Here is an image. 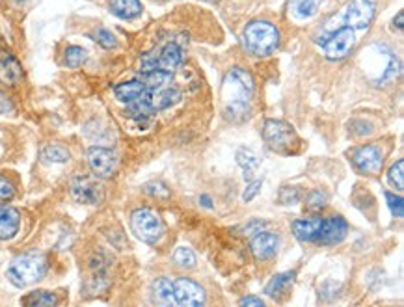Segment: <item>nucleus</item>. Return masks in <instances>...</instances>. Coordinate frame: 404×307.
I'll list each match as a JSON object with an SVG mask.
<instances>
[{
  "instance_id": "1",
  "label": "nucleus",
  "mask_w": 404,
  "mask_h": 307,
  "mask_svg": "<svg viewBox=\"0 0 404 307\" xmlns=\"http://www.w3.org/2000/svg\"><path fill=\"white\" fill-rule=\"evenodd\" d=\"M254 95V76L243 67H231L222 82L224 117L231 123H243L250 117V99Z\"/></svg>"
},
{
  "instance_id": "2",
  "label": "nucleus",
  "mask_w": 404,
  "mask_h": 307,
  "mask_svg": "<svg viewBox=\"0 0 404 307\" xmlns=\"http://www.w3.org/2000/svg\"><path fill=\"white\" fill-rule=\"evenodd\" d=\"M181 93L175 84H166L161 88H145L144 95L133 103H129V116L134 117L136 122H147L153 117V114L161 110H166L168 106L175 105L179 101Z\"/></svg>"
},
{
  "instance_id": "3",
  "label": "nucleus",
  "mask_w": 404,
  "mask_h": 307,
  "mask_svg": "<svg viewBox=\"0 0 404 307\" xmlns=\"http://www.w3.org/2000/svg\"><path fill=\"white\" fill-rule=\"evenodd\" d=\"M47 272V259L41 254L19 255L8 268V279L15 287L24 289L30 285L38 283Z\"/></svg>"
},
{
  "instance_id": "4",
  "label": "nucleus",
  "mask_w": 404,
  "mask_h": 307,
  "mask_svg": "<svg viewBox=\"0 0 404 307\" xmlns=\"http://www.w3.org/2000/svg\"><path fill=\"white\" fill-rule=\"evenodd\" d=\"M244 45L254 56H270L280 45V32L266 21H254L244 28Z\"/></svg>"
},
{
  "instance_id": "5",
  "label": "nucleus",
  "mask_w": 404,
  "mask_h": 307,
  "mask_svg": "<svg viewBox=\"0 0 404 307\" xmlns=\"http://www.w3.org/2000/svg\"><path fill=\"white\" fill-rule=\"evenodd\" d=\"M263 138L272 151L282 153V155L296 153L298 145H300L293 125L280 122V119H266L263 125Z\"/></svg>"
},
{
  "instance_id": "6",
  "label": "nucleus",
  "mask_w": 404,
  "mask_h": 307,
  "mask_svg": "<svg viewBox=\"0 0 404 307\" xmlns=\"http://www.w3.org/2000/svg\"><path fill=\"white\" fill-rule=\"evenodd\" d=\"M183 62V49L175 41H170L161 49L142 54L140 67L142 71H166L173 73Z\"/></svg>"
},
{
  "instance_id": "7",
  "label": "nucleus",
  "mask_w": 404,
  "mask_h": 307,
  "mask_svg": "<svg viewBox=\"0 0 404 307\" xmlns=\"http://www.w3.org/2000/svg\"><path fill=\"white\" fill-rule=\"evenodd\" d=\"M131 229L145 244H155L161 240L164 233V224L161 216L151 209H136L131 215Z\"/></svg>"
},
{
  "instance_id": "8",
  "label": "nucleus",
  "mask_w": 404,
  "mask_h": 307,
  "mask_svg": "<svg viewBox=\"0 0 404 307\" xmlns=\"http://www.w3.org/2000/svg\"><path fill=\"white\" fill-rule=\"evenodd\" d=\"M86 163L92 174L99 179H108L115 174V168H118V157L114 155V151L99 147V145H93L86 151Z\"/></svg>"
},
{
  "instance_id": "9",
  "label": "nucleus",
  "mask_w": 404,
  "mask_h": 307,
  "mask_svg": "<svg viewBox=\"0 0 404 307\" xmlns=\"http://www.w3.org/2000/svg\"><path fill=\"white\" fill-rule=\"evenodd\" d=\"M354 30L350 26H341L335 30L334 34H330L328 40L323 41V49L328 60H343L350 54L354 47Z\"/></svg>"
},
{
  "instance_id": "10",
  "label": "nucleus",
  "mask_w": 404,
  "mask_h": 307,
  "mask_svg": "<svg viewBox=\"0 0 404 307\" xmlns=\"http://www.w3.org/2000/svg\"><path fill=\"white\" fill-rule=\"evenodd\" d=\"M350 160L359 174L375 175L380 172L382 164H384V155L378 145H362L350 153Z\"/></svg>"
},
{
  "instance_id": "11",
  "label": "nucleus",
  "mask_w": 404,
  "mask_h": 307,
  "mask_svg": "<svg viewBox=\"0 0 404 307\" xmlns=\"http://www.w3.org/2000/svg\"><path fill=\"white\" fill-rule=\"evenodd\" d=\"M375 19V0H353L345 10V26L367 30Z\"/></svg>"
},
{
  "instance_id": "12",
  "label": "nucleus",
  "mask_w": 404,
  "mask_h": 307,
  "mask_svg": "<svg viewBox=\"0 0 404 307\" xmlns=\"http://www.w3.org/2000/svg\"><path fill=\"white\" fill-rule=\"evenodd\" d=\"M71 196L75 201L84 205H99L103 201V188L90 175H76L71 181Z\"/></svg>"
},
{
  "instance_id": "13",
  "label": "nucleus",
  "mask_w": 404,
  "mask_h": 307,
  "mask_svg": "<svg viewBox=\"0 0 404 307\" xmlns=\"http://www.w3.org/2000/svg\"><path fill=\"white\" fill-rule=\"evenodd\" d=\"M173 300L177 306L197 307L205 304V290L202 285L188 278H179L173 281Z\"/></svg>"
},
{
  "instance_id": "14",
  "label": "nucleus",
  "mask_w": 404,
  "mask_h": 307,
  "mask_svg": "<svg viewBox=\"0 0 404 307\" xmlns=\"http://www.w3.org/2000/svg\"><path fill=\"white\" fill-rule=\"evenodd\" d=\"M346 233H348V226H346L345 218H341V216H330L326 220L323 218L317 244H324V246L339 244L345 240Z\"/></svg>"
},
{
  "instance_id": "15",
  "label": "nucleus",
  "mask_w": 404,
  "mask_h": 307,
  "mask_svg": "<svg viewBox=\"0 0 404 307\" xmlns=\"http://www.w3.org/2000/svg\"><path fill=\"white\" fill-rule=\"evenodd\" d=\"M277 244H280V238H277L276 233L257 231V235L250 242V249H252V255L257 261H266V259H272L276 255Z\"/></svg>"
},
{
  "instance_id": "16",
  "label": "nucleus",
  "mask_w": 404,
  "mask_h": 307,
  "mask_svg": "<svg viewBox=\"0 0 404 307\" xmlns=\"http://www.w3.org/2000/svg\"><path fill=\"white\" fill-rule=\"evenodd\" d=\"M323 226V218L313 216V218H302V220L293 222V235L300 242H315L318 240V233Z\"/></svg>"
},
{
  "instance_id": "17",
  "label": "nucleus",
  "mask_w": 404,
  "mask_h": 307,
  "mask_svg": "<svg viewBox=\"0 0 404 307\" xmlns=\"http://www.w3.org/2000/svg\"><path fill=\"white\" fill-rule=\"evenodd\" d=\"M21 226L19 210L8 205H0V240H10L17 235Z\"/></svg>"
},
{
  "instance_id": "18",
  "label": "nucleus",
  "mask_w": 404,
  "mask_h": 307,
  "mask_svg": "<svg viewBox=\"0 0 404 307\" xmlns=\"http://www.w3.org/2000/svg\"><path fill=\"white\" fill-rule=\"evenodd\" d=\"M23 78V69L10 53L0 54V81L6 82L8 86H15Z\"/></svg>"
},
{
  "instance_id": "19",
  "label": "nucleus",
  "mask_w": 404,
  "mask_h": 307,
  "mask_svg": "<svg viewBox=\"0 0 404 307\" xmlns=\"http://www.w3.org/2000/svg\"><path fill=\"white\" fill-rule=\"evenodd\" d=\"M108 8L115 17L123 19V21H133V19L140 17L142 10H144L140 0H110Z\"/></svg>"
},
{
  "instance_id": "20",
  "label": "nucleus",
  "mask_w": 404,
  "mask_h": 307,
  "mask_svg": "<svg viewBox=\"0 0 404 307\" xmlns=\"http://www.w3.org/2000/svg\"><path fill=\"white\" fill-rule=\"evenodd\" d=\"M151 298L161 306H172L173 300V281L170 278H159L151 283Z\"/></svg>"
},
{
  "instance_id": "21",
  "label": "nucleus",
  "mask_w": 404,
  "mask_h": 307,
  "mask_svg": "<svg viewBox=\"0 0 404 307\" xmlns=\"http://www.w3.org/2000/svg\"><path fill=\"white\" fill-rule=\"evenodd\" d=\"M145 84L144 82L140 81H129V82H122V84H118V86L114 88V93L115 97L120 99L122 103H133V101H136V99H140L142 95H144L145 92Z\"/></svg>"
},
{
  "instance_id": "22",
  "label": "nucleus",
  "mask_w": 404,
  "mask_h": 307,
  "mask_svg": "<svg viewBox=\"0 0 404 307\" xmlns=\"http://www.w3.org/2000/svg\"><path fill=\"white\" fill-rule=\"evenodd\" d=\"M237 164L244 169V179L252 181L254 174L257 172L261 164V158L257 157V153L250 147H241L237 151Z\"/></svg>"
},
{
  "instance_id": "23",
  "label": "nucleus",
  "mask_w": 404,
  "mask_h": 307,
  "mask_svg": "<svg viewBox=\"0 0 404 307\" xmlns=\"http://www.w3.org/2000/svg\"><path fill=\"white\" fill-rule=\"evenodd\" d=\"M321 0H291L289 10L296 19H312L318 12Z\"/></svg>"
},
{
  "instance_id": "24",
  "label": "nucleus",
  "mask_w": 404,
  "mask_h": 307,
  "mask_svg": "<svg viewBox=\"0 0 404 307\" xmlns=\"http://www.w3.org/2000/svg\"><path fill=\"white\" fill-rule=\"evenodd\" d=\"M138 81L144 82L147 88H161L172 84L173 76L172 73H166V71H142Z\"/></svg>"
},
{
  "instance_id": "25",
  "label": "nucleus",
  "mask_w": 404,
  "mask_h": 307,
  "mask_svg": "<svg viewBox=\"0 0 404 307\" xmlns=\"http://www.w3.org/2000/svg\"><path fill=\"white\" fill-rule=\"evenodd\" d=\"M295 278H296L295 270H293V272L277 274V276H274V278L268 281V285L265 287V292L268 296H277L280 292H283V290L287 289L289 285L295 281Z\"/></svg>"
},
{
  "instance_id": "26",
  "label": "nucleus",
  "mask_w": 404,
  "mask_h": 307,
  "mask_svg": "<svg viewBox=\"0 0 404 307\" xmlns=\"http://www.w3.org/2000/svg\"><path fill=\"white\" fill-rule=\"evenodd\" d=\"M21 304L24 306H32V307H49V306H56L58 298L49 290H34L30 292L29 296H24Z\"/></svg>"
},
{
  "instance_id": "27",
  "label": "nucleus",
  "mask_w": 404,
  "mask_h": 307,
  "mask_svg": "<svg viewBox=\"0 0 404 307\" xmlns=\"http://www.w3.org/2000/svg\"><path fill=\"white\" fill-rule=\"evenodd\" d=\"M41 158L45 163H54V164H62L70 160V151L65 149L64 145L60 144H51L47 145L45 149L41 151Z\"/></svg>"
},
{
  "instance_id": "28",
  "label": "nucleus",
  "mask_w": 404,
  "mask_h": 307,
  "mask_svg": "<svg viewBox=\"0 0 404 307\" xmlns=\"http://www.w3.org/2000/svg\"><path fill=\"white\" fill-rule=\"evenodd\" d=\"M172 259L177 267L185 268V270H191V268L196 267V254L191 248H186V246H179V248L175 249Z\"/></svg>"
},
{
  "instance_id": "29",
  "label": "nucleus",
  "mask_w": 404,
  "mask_h": 307,
  "mask_svg": "<svg viewBox=\"0 0 404 307\" xmlns=\"http://www.w3.org/2000/svg\"><path fill=\"white\" fill-rule=\"evenodd\" d=\"M88 60V53L82 49V47H67L64 53V64L71 69H76V67H81L84 62Z\"/></svg>"
},
{
  "instance_id": "30",
  "label": "nucleus",
  "mask_w": 404,
  "mask_h": 307,
  "mask_svg": "<svg viewBox=\"0 0 404 307\" xmlns=\"http://www.w3.org/2000/svg\"><path fill=\"white\" fill-rule=\"evenodd\" d=\"M387 181L393 188H397L398 192H403L404 188V160H397L393 164L389 172H387Z\"/></svg>"
},
{
  "instance_id": "31",
  "label": "nucleus",
  "mask_w": 404,
  "mask_h": 307,
  "mask_svg": "<svg viewBox=\"0 0 404 307\" xmlns=\"http://www.w3.org/2000/svg\"><path fill=\"white\" fill-rule=\"evenodd\" d=\"M302 197H304V192L298 186H283L277 199L282 205H295V203L302 201Z\"/></svg>"
},
{
  "instance_id": "32",
  "label": "nucleus",
  "mask_w": 404,
  "mask_h": 307,
  "mask_svg": "<svg viewBox=\"0 0 404 307\" xmlns=\"http://www.w3.org/2000/svg\"><path fill=\"white\" fill-rule=\"evenodd\" d=\"M328 201V196H326V192L323 190H313L306 199V209L309 213H318V210L324 209V205Z\"/></svg>"
},
{
  "instance_id": "33",
  "label": "nucleus",
  "mask_w": 404,
  "mask_h": 307,
  "mask_svg": "<svg viewBox=\"0 0 404 307\" xmlns=\"http://www.w3.org/2000/svg\"><path fill=\"white\" fill-rule=\"evenodd\" d=\"M144 192L147 196L155 197V199H161V201H168L170 199V190H168V186L161 181H153V183H147L144 186Z\"/></svg>"
},
{
  "instance_id": "34",
  "label": "nucleus",
  "mask_w": 404,
  "mask_h": 307,
  "mask_svg": "<svg viewBox=\"0 0 404 307\" xmlns=\"http://www.w3.org/2000/svg\"><path fill=\"white\" fill-rule=\"evenodd\" d=\"M93 41L99 43V45L103 47V49H115L118 47V40H115V35L106 28H97L92 34Z\"/></svg>"
},
{
  "instance_id": "35",
  "label": "nucleus",
  "mask_w": 404,
  "mask_h": 307,
  "mask_svg": "<svg viewBox=\"0 0 404 307\" xmlns=\"http://www.w3.org/2000/svg\"><path fill=\"white\" fill-rule=\"evenodd\" d=\"M386 199L387 205H389V210H391L393 215L397 216V218H403L404 215V201L401 196H395L391 192H386Z\"/></svg>"
},
{
  "instance_id": "36",
  "label": "nucleus",
  "mask_w": 404,
  "mask_h": 307,
  "mask_svg": "<svg viewBox=\"0 0 404 307\" xmlns=\"http://www.w3.org/2000/svg\"><path fill=\"white\" fill-rule=\"evenodd\" d=\"M15 196V188L8 179L0 177V203L2 201H10L12 197Z\"/></svg>"
},
{
  "instance_id": "37",
  "label": "nucleus",
  "mask_w": 404,
  "mask_h": 307,
  "mask_svg": "<svg viewBox=\"0 0 404 307\" xmlns=\"http://www.w3.org/2000/svg\"><path fill=\"white\" fill-rule=\"evenodd\" d=\"M259 188H261V181H252V183L248 185V188H246L243 194L244 201H252V199L259 194Z\"/></svg>"
},
{
  "instance_id": "38",
  "label": "nucleus",
  "mask_w": 404,
  "mask_h": 307,
  "mask_svg": "<svg viewBox=\"0 0 404 307\" xmlns=\"http://www.w3.org/2000/svg\"><path fill=\"white\" fill-rule=\"evenodd\" d=\"M241 306H255V307H263L265 306V301L257 298V296H246L241 300Z\"/></svg>"
},
{
  "instance_id": "39",
  "label": "nucleus",
  "mask_w": 404,
  "mask_h": 307,
  "mask_svg": "<svg viewBox=\"0 0 404 307\" xmlns=\"http://www.w3.org/2000/svg\"><path fill=\"white\" fill-rule=\"evenodd\" d=\"M12 110H13L12 103H10L6 97H2V95H0V114H8V112H12Z\"/></svg>"
},
{
  "instance_id": "40",
  "label": "nucleus",
  "mask_w": 404,
  "mask_h": 307,
  "mask_svg": "<svg viewBox=\"0 0 404 307\" xmlns=\"http://www.w3.org/2000/svg\"><path fill=\"white\" fill-rule=\"evenodd\" d=\"M403 23H404V13L398 12L397 19H393V26H397V30H403Z\"/></svg>"
},
{
  "instance_id": "41",
  "label": "nucleus",
  "mask_w": 404,
  "mask_h": 307,
  "mask_svg": "<svg viewBox=\"0 0 404 307\" xmlns=\"http://www.w3.org/2000/svg\"><path fill=\"white\" fill-rule=\"evenodd\" d=\"M200 203H202L203 207H207V209H211V207H213V203H211V197H207V196L200 197Z\"/></svg>"
}]
</instances>
